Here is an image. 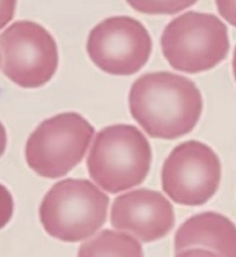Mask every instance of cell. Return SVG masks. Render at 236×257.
<instances>
[{"label":"cell","mask_w":236,"mask_h":257,"mask_svg":"<svg viewBox=\"0 0 236 257\" xmlns=\"http://www.w3.org/2000/svg\"><path fill=\"white\" fill-rule=\"evenodd\" d=\"M201 245L220 257H236V226L224 215L204 212L189 218L175 234V250Z\"/></svg>","instance_id":"obj_10"},{"label":"cell","mask_w":236,"mask_h":257,"mask_svg":"<svg viewBox=\"0 0 236 257\" xmlns=\"http://www.w3.org/2000/svg\"><path fill=\"white\" fill-rule=\"evenodd\" d=\"M161 47L175 70L199 73L213 69L227 57L229 36L226 25L215 15L188 12L167 25Z\"/></svg>","instance_id":"obj_4"},{"label":"cell","mask_w":236,"mask_h":257,"mask_svg":"<svg viewBox=\"0 0 236 257\" xmlns=\"http://www.w3.org/2000/svg\"><path fill=\"white\" fill-rule=\"evenodd\" d=\"M0 50L4 74L24 88L48 84L58 67L56 41L36 22H14L0 35Z\"/></svg>","instance_id":"obj_6"},{"label":"cell","mask_w":236,"mask_h":257,"mask_svg":"<svg viewBox=\"0 0 236 257\" xmlns=\"http://www.w3.org/2000/svg\"><path fill=\"white\" fill-rule=\"evenodd\" d=\"M87 54L105 73L131 75L142 70L150 59L152 39L136 19L112 17L90 30Z\"/></svg>","instance_id":"obj_8"},{"label":"cell","mask_w":236,"mask_h":257,"mask_svg":"<svg viewBox=\"0 0 236 257\" xmlns=\"http://www.w3.org/2000/svg\"><path fill=\"white\" fill-rule=\"evenodd\" d=\"M176 257H220L219 255L214 254L206 249H188V250H183L182 252H177Z\"/></svg>","instance_id":"obj_16"},{"label":"cell","mask_w":236,"mask_h":257,"mask_svg":"<svg viewBox=\"0 0 236 257\" xmlns=\"http://www.w3.org/2000/svg\"><path fill=\"white\" fill-rule=\"evenodd\" d=\"M152 149L136 126L110 125L98 132L87 158V168L97 186L110 194L143 183L151 169Z\"/></svg>","instance_id":"obj_2"},{"label":"cell","mask_w":236,"mask_h":257,"mask_svg":"<svg viewBox=\"0 0 236 257\" xmlns=\"http://www.w3.org/2000/svg\"><path fill=\"white\" fill-rule=\"evenodd\" d=\"M94 132L88 120L77 112L45 119L27 141V164L45 179L65 176L85 157Z\"/></svg>","instance_id":"obj_5"},{"label":"cell","mask_w":236,"mask_h":257,"mask_svg":"<svg viewBox=\"0 0 236 257\" xmlns=\"http://www.w3.org/2000/svg\"><path fill=\"white\" fill-rule=\"evenodd\" d=\"M110 220L112 227L131 233L143 242H152L173 229L175 213L162 194L138 189L113 200Z\"/></svg>","instance_id":"obj_9"},{"label":"cell","mask_w":236,"mask_h":257,"mask_svg":"<svg viewBox=\"0 0 236 257\" xmlns=\"http://www.w3.org/2000/svg\"><path fill=\"white\" fill-rule=\"evenodd\" d=\"M233 71H234V77H235V81H236V48H235L234 58H233Z\"/></svg>","instance_id":"obj_18"},{"label":"cell","mask_w":236,"mask_h":257,"mask_svg":"<svg viewBox=\"0 0 236 257\" xmlns=\"http://www.w3.org/2000/svg\"><path fill=\"white\" fill-rule=\"evenodd\" d=\"M108 206V196L90 181L66 179L44 196L40 219L49 235L65 242H79L104 225Z\"/></svg>","instance_id":"obj_3"},{"label":"cell","mask_w":236,"mask_h":257,"mask_svg":"<svg viewBox=\"0 0 236 257\" xmlns=\"http://www.w3.org/2000/svg\"><path fill=\"white\" fill-rule=\"evenodd\" d=\"M215 3L220 15L236 27V0H215Z\"/></svg>","instance_id":"obj_14"},{"label":"cell","mask_w":236,"mask_h":257,"mask_svg":"<svg viewBox=\"0 0 236 257\" xmlns=\"http://www.w3.org/2000/svg\"><path fill=\"white\" fill-rule=\"evenodd\" d=\"M78 257H144V251L135 237L105 229L82 243Z\"/></svg>","instance_id":"obj_11"},{"label":"cell","mask_w":236,"mask_h":257,"mask_svg":"<svg viewBox=\"0 0 236 257\" xmlns=\"http://www.w3.org/2000/svg\"><path fill=\"white\" fill-rule=\"evenodd\" d=\"M221 164L214 151L197 141L184 142L171 151L162 167L163 191L175 203L203 205L218 190Z\"/></svg>","instance_id":"obj_7"},{"label":"cell","mask_w":236,"mask_h":257,"mask_svg":"<svg viewBox=\"0 0 236 257\" xmlns=\"http://www.w3.org/2000/svg\"><path fill=\"white\" fill-rule=\"evenodd\" d=\"M137 12L145 14H176L189 9L198 0H127Z\"/></svg>","instance_id":"obj_12"},{"label":"cell","mask_w":236,"mask_h":257,"mask_svg":"<svg viewBox=\"0 0 236 257\" xmlns=\"http://www.w3.org/2000/svg\"><path fill=\"white\" fill-rule=\"evenodd\" d=\"M6 146H7L6 128L3 125V123L0 122V157H2L4 152H5Z\"/></svg>","instance_id":"obj_17"},{"label":"cell","mask_w":236,"mask_h":257,"mask_svg":"<svg viewBox=\"0 0 236 257\" xmlns=\"http://www.w3.org/2000/svg\"><path fill=\"white\" fill-rule=\"evenodd\" d=\"M17 9V0H0V30L12 21Z\"/></svg>","instance_id":"obj_15"},{"label":"cell","mask_w":236,"mask_h":257,"mask_svg":"<svg viewBox=\"0 0 236 257\" xmlns=\"http://www.w3.org/2000/svg\"><path fill=\"white\" fill-rule=\"evenodd\" d=\"M129 105L133 119L148 136L176 139L197 125L203 97L190 79L170 72H153L133 82Z\"/></svg>","instance_id":"obj_1"},{"label":"cell","mask_w":236,"mask_h":257,"mask_svg":"<svg viewBox=\"0 0 236 257\" xmlns=\"http://www.w3.org/2000/svg\"><path fill=\"white\" fill-rule=\"evenodd\" d=\"M14 202L9 189L0 184V229L9 224L13 215Z\"/></svg>","instance_id":"obj_13"}]
</instances>
